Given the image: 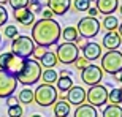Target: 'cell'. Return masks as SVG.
Masks as SVG:
<instances>
[{
  "mask_svg": "<svg viewBox=\"0 0 122 117\" xmlns=\"http://www.w3.org/2000/svg\"><path fill=\"white\" fill-rule=\"evenodd\" d=\"M62 29L60 24L56 19H38L32 25V40L36 46L49 48V46L57 44L60 38Z\"/></svg>",
  "mask_w": 122,
  "mask_h": 117,
  "instance_id": "obj_1",
  "label": "cell"
},
{
  "mask_svg": "<svg viewBox=\"0 0 122 117\" xmlns=\"http://www.w3.org/2000/svg\"><path fill=\"white\" fill-rule=\"evenodd\" d=\"M41 73L43 70H41L40 62H36L35 58H27L21 73L16 76V81L22 86H33L41 79Z\"/></svg>",
  "mask_w": 122,
  "mask_h": 117,
  "instance_id": "obj_2",
  "label": "cell"
},
{
  "mask_svg": "<svg viewBox=\"0 0 122 117\" xmlns=\"http://www.w3.org/2000/svg\"><path fill=\"white\" fill-rule=\"evenodd\" d=\"M57 98H59L57 89L54 86H49V84H40L33 92V101L41 108L52 106L57 101Z\"/></svg>",
  "mask_w": 122,
  "mask_h": 117,
  "instance_id": "obj_3",
  "label": "cell"
},
{
  "mask_svg": "<svg viewBox=\"0 0 122 117\" xmlns=\"http://www.w3.org/2000/svg\"><path fill=\"white\" fill-rule=\"evenodd\" d=\"M25 60H27V58L18 57V55H14L11 51H10V52H2V54H0V70L16 78L19 73H21Z\"/></svg>",
  "mask_w": 122,
  "mask_h": 117,
  "instance_id": "obj_4",
  "label": "cell"
},
{
  "mask_svg": "<svg viewBox=\"0 0 122 117\" xmlns=\"http://www.w3.org/2000/svg\"><path fill=\"white\" fill-rule=\"evenodd\" d=\"M102 71L108 74H119L122 71V52L121 51H108L106 54L102 55Z\"/></svg>",
  "mask_w": 122,
  "mask_h": 117,
  "instance_id": "obj_5",
  "label": "cell"
},
{
  "mask_svg": "<svg viewBox=\"0 0 122 117\" xmlns=\"http://www.w3.org/2000/svg\"><path fill=\"white\" fill-rule=\"evenodd\" d=\"M33 49H35V43L27 35H19L11 40V52L21 58H30Z\"/></svg>",
  "mask_w": 122,
  "mask_h": 117,
  "instance_id": "obj_6",
  "label": "cell"
},
{
  "mask_svg": "<svg viewBox=\"0 0 122 117\" xmlns=\"http://www.w3.org/2000/svg\"><path fill=\"white\" fill-rule=\"evenodd\" d=\"M56 57L63 65H71L79 57V48L75 43H65L63 41L62 44H59L57 49H56Z\"/></svg>",
  "mask_w": 122,
  "mask_h": 117,
  "instance_id": "obj_7",
  "label": "cell"
},
{
  "mask_svg": "<svg viewBox=\"0 0 122 117\" xmlns=\"http://www.w3.org/2000/svg\"><path fill=\"white\" fill-rule=\"evenodd\" d=\"M100 22L97 18H81L79 22L76 25V30H78V35L82 36V38H94L100 33Z\"/></svg>",
  "mask_w": 122,
  "mask_h": 117,
  "instance_id": "obj_8",
  "label": "cell"
},
{
  "mask_svg": "<svg viewBox=\"0 0 122 117\" xmlns=\"http://www.w3.org/2000/svg\"><path fill=\"white\" fill-rule=\"evenodd\" d=\"M86 100L89 101L87 104H91L94 108L105 106L106 101H108V90H106L105 86H102V84L92 86V87H89V90L86 92Z\"/></svg>",
  "mask_w": 122,
  "mask_h": 117,
  "instance_id": "obj_9",
  "label": "cell"
},
{
  "mask_svg": "<svg viewBox=\"0 0 122 117\" xmlns=\"http://www.w3.org/2000/svg\"><path fill=\"white\" fill-rule=\"evenodd\" d=\"M81 79L84 84H87L89 87L92 86H97L102 82L103 79V71H102V68L94 65V63H89L84 70L81 71Z\"/></svg>",
  "mask_w": 122,
  "mask_h": 117,
  "instance_id": "obj_10",
  "label": "cell"
},
{
  "mask_svg": "<svg viewBox=\"0 0 122 117\" xmlns=\"http://www.w3.org/2000/svg\"><path fill=\"white\" fill-rule=\"evenodd\" d=\"M18 81L16 78L0 70V98H8L16 92Z\"/></svg>",
  "mask_w": 122,
  "mask_h": 117,
  "instance_id": "obj_11",
  "label": "cell"
},
{
  "mask_svg": "<svg viewBox=\"0 0 122 117\" xmlns=\"http://www.w3.org/2000/svg\"><path fill=\"white\" fill-rule=\"evenodd\" d=\"M65 101H67L70 106H81L86 101V90L82 89L81 86H73L71 89L67 92L65 95Z\"/></svg>",
  "mask_w": 122,
  "mask_h": 117,
  "instance_id": "obj_12",
  "label": "cell"
},
{
  "mask_svg": "<svg viewBox=\"0 0 122 117\" xmlns=\"http://www.w3.org/2000/svg\"><path fill=\"white\" fill-rule=\"evenodd\" d=\"M13 16H14V19H16L21 25H24V27H30V25H33V24H35V14L29 10V6L14 10V11H13Z\"/></svg>",
  "mask_w": 122,
  "mask_h": 117,
  "instance_id": "obj_13",
  "label": "cell"
},
{
  "mask_svg": "<svg viewBox=\"0 0 122 117\" xmlns=\"http://www.w3.org/2000/svg\"><path fill=\"white\" fill-rule=\"evenodd\" d=\"M46 5L54 16H63V14H67V11L71 6V0H48Z\"/></svg>",
  "mask_w": 122,
  "mask_h": 117,
  "instance_id": "obj_14",
  "label": "cell"
},
{
  "mask_svg": "<svg viewBox=\"0 0 122 117\" xmlns=\"http://www.w3.org/2000/svg\"><path fill=\"white\" fill-rule=\"evenodd\" d=\"M95 8L103 16H111L113 13H116L119 10V0H97Z\"/></svg>",
  "mask_w": 122,
  "mask_h": 117,
  "instance_id": "obj_15",
  "label": "cell"
},
{
  "mask_svg": "<svg viewBox=\"0 0 122 117\" xmlns=\"http://www.w3.org/2000/svg\"><path fill=\"white\" fill-rule=\"evenodd\" d=\"M81 49H82V57L86 58L87 62H94V60L102 57V46L97 44V43H92V41L86 43Z\"/></svg>",
  "mask_w": 122,
  "mask_h": 117,
  "instance_id": "obj_16",
  "label": "cell"
},
{
  "mask_svg": "<svg viewBox=\"0 0 122 117\" xmlns=\"http://www.w3.org/2000/svg\"><path fill=\"white\" fill-rule=\"evenodd\" d=\"M102 44H103L105 49H108V51H119V46L122 44V38L117 32H108L103 36Z\"/></svg>",
  "mask_w": 122,
  "mask_h": 117,
  "instance_id": "obj_17",
  "label": "cell"
},
{
  "mask_svg": "<svg viewBox=\"0 0 122 117\" xmlns=\"http://www.w3.org/2000/svg\"><path fill=\"white\" fill-rule=\"evenodd\" d=\"M73 117H98V112H97V108L91 106V104H81L78 106Z\"/></svg>",
  "mask_w": 122,
  "mask_h": 117,
  "instance_id": "obj_18",
  "label": "cell"
},
{
  "mask_svg": "<svg viewBox=\"0 0 122 117\" xmlns=\"http://www.w3.org/2000/svg\"><path fill=\"white\" fill-rule=\"evenodd\" d=\"M54 116L56 117H68L70 116V104L67 103V101H60V100H57L54 104Z\"/></svg>",
  "mask_w": 122,
  "mask_h": 117,
  "instance_id": "obj_19",
  "label": "cell"
},
{
  "mask_svg": "<svg viewBox=\"0 0 122 117\" xmlns=\"http://www.w3.org/2000/svg\"><path fill=\"white\" fill-rule=\"evenodd\" d=\"M57 63H59V60H57V57H56V52H51V51H48V52L40 58V65H41V67H45L46 70L54 68Z\"/></svg>",
  "mask_w": 122,
  "mask_h": 117,
  "instance_id": "obj_20",
  "label": "cell"
},
{
  "mask_svg": "<svg viewBox=\"0 0 122 117\" xmlns=\"http://www.w3.org/2000/svg\"><path fill=\"white\" fill-rule=\"evenodd\" d=\"M100 27H103L105 30L108 32H116L119 27V19L116 18V16H105L103 21H102V24H100Z\"/></svg>",
  "mask_w": 122,
  "mask_h": 117,
  "instance_id": "obj_21",
  "label": "cell"
},
{
  "mask_svg": "<svg viewBox=\"0 0 122 117\" xmlns=\"http://www.w3.org/2000/svg\"><path fill=\"white\" fill-rule=\"evenodd\" d=\"M56 86H57V92H68V90L73 87L71 76H59Z\"/></svg>",
  "mask_w": 122,
  "mask_h": 117,
  "instance_id": "obj_22",
  "label": "cell"
},
{
  "mask_svg": "<svg viewBox=\"0 0 122 117\" xmlns=\"http://www.w3.org/2000/svg\"><path fill=\"white\" fill-rule=\"evenodd\" d=\"M60 36H62L63 40H65V43H75V41H76V38H78L79 35H78L76 27H71V25H68V27H65V29L62 30Z\"/></svg>",
  "mask_w": 122,
  "mask_h": 117,
  "instance_id": "obj_23",
  "label": "cell"
},
{
  "mask_svg": "<svg viewBox=\"0 0 122 117\" xmlns=\"http://www.w3.org/2000/svg\"><path fill=\"white\" fill-rule=\"evenodd\" d=\"M102 117H122L121 104H108L106 108H103Z\"/></svg>",
  "mask_w": 122,
  "mask_h": 117,
  "instance_id": "obj_24",
  "label": "cell"
},
{
  "mask_svg": "<svg viewBox=\"0 0 122 117\" xmlns=\"http://www.w3.org/2000/svg\"><path fill=\"white\" fill-rule=\"evenodd\" d=\"M18 101H19V104L21 103L22 104H32L33 103V90L29 89V87L22 89L18 95Z\"/></svg>",
  "mask_w": 122,
  "mask_h": 117,
  "instance_id": "obj_25",
  "label": "cell"
},
{
  "mask_svg": "<svg viewBox=\"0 0 122 117\" xmlns=\"http://www.w3.org/2000/svg\"><path fill=\"white\" fill-rule=\"evenodd\" d=\"M41 78H43V82H45V84L52 86V84H56L57 79H59V73L56 71V70H52V68H49V70H45V71L41 73Z\"/></svg>",
  "mask_w": 122,
  "mask_h": 117,
  "instance_id": "obj_26",
  "label": "cell"
},
{
  "mask_svg": "<svg viewBox=\"0 0 122 117\" xmlns=\"http://www.w3.org/2000/svg\"><path fill=\"white\" fill-rule=\"evenodd\" d=\"M73 5H75L76 11H87L91 6V0H75Z\"/></svg>",
  "mask_w": 122,
  "mask_h": 117,
  "instance_id": "obj_27",
  "label": "cell"
},
{
  "mask_svg": "<svg viewBox=\"0 0 122 117\" xmlns=\"http://www.w3.org/2000/svg\"><path fill=\"white\" fill-rule=\"evenodd\" d=\"M5 36L6 38H11V40H14L16 36H19V30L16 25H6L5 27Z\"/></svg>",
  "mask_w": 122,
  "mask_h": 117,
  "instance_id": "obj_28",
  "label": "cell"
},
{
  "mask_svg": "<svg viewBox=\"0 0 122 117\" xmlns=\"http://www.w3.org/2000/svg\"><path fill=\"white\" fill-rule=\"evenodd\" d=\"M29 2H30V0H8L10 6H11L13 10L25 8V6H29Z\"/></svg>",
  "mask_w": 122,
  "mask_h": 117,
  "instance_id": "obj_29",
  "label": "cell"
},
{
  "mask_svg": "<svg viewBox=\"0 0 122 117\" xmlns=\"http://www.w3.org/2000/svg\"><path fill=\"white\" fill-rule=\"evenodd\" d=\"M29 5H30V11L33 14H36V13H41V11H43V5H41V2L40 0H30V2H29Z\"/></svg>",
  "mask_w": 122,
  "mask_h": 117,
  "instance_id": "obj_30",
  "label": "cell"
},
{
  "mask_svg": "<svg viewBox=\"0 0 122 117\" xmlns=\"http://www.w3.org/2000/svg\"><path fill=\"white\" fill-rule=\"evenodd\" d=\"M22 114H24V109L21 108V104L8 108V117H22Z\"/></svg>",
  "mask_w": 122,
  "mask_h": 117,
  "instance_id": "obj_31",
  "label": "cell"
},
{
  "mask_svg": "<svg viewBox=\"0 0 122 117\" xmlns=\"http://www.w3.org/2000/svg\"><path fill=\"white\" fill-rule=\"evenodd\" d=\"M108 101L109 104H119V89H113L108 92Z\"/></svg>",
  "mask_w": 122,
  "mask_h": 117,
  "instance_id": "obj_32",
  "label": "cell"
},
{
  "mask_svg": "<svg viewBox=\"0 0 122 117\" xmlns=\"http://www.w3.org/2000/svg\"><path fill=\"white\" fill-rule=\"evenodd\" d=\"M46 52H48V48H43V46H36L35 44V49H33V54H32V55H33V57H35V60L38 62V60H40V58L46 54Z\"/></svg>",
  "mask_w": 122,
  "mask_h": 117,
  "instance_id": "obj_33",
  "label": "cell"
},
{
  "mask_svg": "<svg viewBox=\"0 0 122 117\" xmlns=\"http://www.w3.org/2000/svg\"><path fill=\"white\" fill-rule=\"evenodd\" d=\"M8 22V11L5 10V6H0V27H3Z\"/></svg>",
  "mask_w": 122,
  "mask_h": 117,
  "instance_id": "obj_34",
  "label": "cell"
},
{
  "mask_svg": "<svg viewBox=\"0 0 122 117\" xmlns=\"http://www.w3.org/2000/svg\"><path fill=\"white\" fill-rule=\"evenodd\" d=\"M87 65H89V62H87V60H86L84 57H78L76 60H75V67H76L78 70H81V71L87 67Z\"/></svg>",
  "mask_w": 122,
  "mask_h": 117,
  "instance_id": "obj_35",
  "label": "cell"
},
{
  "mask_svg": "<svg viewBox=\"0 0 122 117\" xmlns=\"http://www.w3.org/2000/svg\"><path fill=\"white\" fill-rule=\"evenodd\" d=\"M18 104H19L18 97L11 95V97H8V98H6V106H8V108H13V106H18Z\"/></svg>",
  "mask_w": 122,
  "mask_h": 117,
  "instance_id": "obj_36",
  "label": "cell"
},
{
  "mask_svg": "<svg viewBox=\"0 0 122 117\" xmlns=\"http://www.w3.org/2000/svg\"><path fill=\"white\" fill-rule=\"evenodd\" d=\"M41 14H43V19H54V14H52V11L51 10H43L41 11Z\"/></svg>",
  "mask_w": 122,
  "mask_h": 117,
  "instance_id": "obj_37",
  "label": "cell"
},
{
  "mask_svg": "<svg viewBox=\"0 0 122 117\" xmlns=\"http://www.w3.org/2000/svg\"><path fill=\"white\" fill-rule=\"evenodd\" d=\"M87 13H89V18H97V14H98V10L91 5V6H89V10H87Z\"/></svg>",
  "mask_w": 122,
  "mask_h": 117,
  "instance_id": "obj_38",
  "label": "cell"
},
{
  "mask_svg": "<svg viewBox=\"0 0 122 117\" xmlns=\"http://www.w3.org/2000/svg\"><path fill=\"white\" fill-rule=\"evenodd\" d=\"M75 44H76L78 48H81V44L84 46V44H86V43H84V38H82V36H78V38H76V41H75Z\"/></svg>",
  "mask_w": 122,
  "mask_h": 117,
  "instance_id": "obj_39",
  "label": "cell"
},
{
  "mask_svg": "<svg viewBox=\"0 0 122 117\" xmlns=\"http://www.w3.org/2000/svg\"><path fill=\"white\" fill-rule=\"evenodd\" d=\"M59 76H71V70H62Z\"/></svg>",
  "mask_w": 122,
  "mask_h": 117,
  "instance_id": "obj_40",
  "label": "cell"
},
{
  "mask_svg": "<svg viewBox=\"0 0 122 117\" xmlns=\"http://www.w3.org/2000/svg\"><path fill=\"white\" fill-rule=\"evenodd\" d=\"M119 104H122V87L119 89Z\"/></svg>",
  "mask_w": 122,
  "mask_h": 117,
  "instance_id": "obj_41",
  "label": "cell"
},
{
  "mask_svg": "<svg viewBox=\"0 0 122 117\" xmlns=\"http://www.w3.org/2000/svg\"><path fill=\"white\" fill-rule=\"evenodd\" d=\"M116 79H119V82H122V71L119 74H116Z\"/></svg>",
  "mask_w": 122,
  "mask_h": 117,
  "instance_id": "obj_42",
  "label": "cell"
},
{
  "mask_svg": "<svg viewBox=\"0 0 122 117\" xmlns=\"http://www.w3.org/2000/svg\"><path fill=\"white\" fill-rule=\"evenodd\" d=\"M117 29H119V32H117V33H119V35H121V38H122V22L119 24V27H117Z\"/></svg>",
  "mask_w": 122,
  "mask_h": 117,
  "instance_id": "obj_43",
  "label": "cell"
},
{
  "mask_svg": "<svg viewBox=\"0 0 122 117\" xmlns=\"http://www.w3.org/2000/svg\"><path fill=\"white\" fill-rule=\"evenodd\" d=\"M8 3V0H0V6H3V5Z\"/></svg>",
  "mask_w": 122,
  "mask_h": 117,
  "instance_id": "obj_44",
  "label": "cell"
},
{
  "mask_svg": "<svg viewBox=\"0 0 122 117\" xmlns=\"http://www.w3.org/2000/svg\"><path fill=\"white\" fill-rule=\"evenodd\" d=\"M119 13H121V16H122V5H119Z\"/></svg>",
  "mask_w": 122,
  "mask_h": 117,
  "instance_id": "obj_45",
  "label": "cell"
},
{
  "mask_svg": "<svg viewBox=\"0 0 122 117\" xmlns=\"http://www.w3.org/2000/svg\"><path fill=\"white\" fill-rule=\"evenodd\" d=\"M30 117H41L40 114H33V116H30Z\"/></svg>",
  "mask_w": 122,
  "mask_h": 117,
  "instance_id": "obj_46",
  "label": "cell"
},
{
  "mask_svg": "<svg viewBox=\"0 0 122 117\" xmlns=\"http://www.w3.org/2000/svg\"><path fill=\"white\" fill-rule=\"evenodd\" d=\"M0 43H2V35H0Z\"/></svg>",
  "mask_w": 122,
  "mask_h": 117,
  "instance_id": "obj_47",
  "label": "cell"
}]
</instances>
